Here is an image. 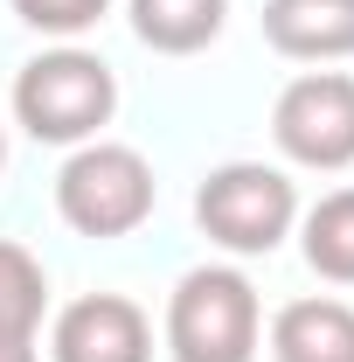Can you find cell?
<instances>
[{"instance_id":"obj_1","label":"cell","mask_w":354,"mask_h":362,"mask_svg":"<svg viewBox=\"0 0 354 362\" xmlns=\"http://www.w3.org/2000/svg\"><path fill=\"white\" fill-rule=\"evenodd\" d=\"M118 112V70L97 56V49H42L21 63L14 77V126L42 146H84V139H104Z\"/></svg>"},{"instance_id":"obj_2","label":"cell","mask_w":354,"mask_h":362,"mask_svg":"<svg viewBox=\"0 0 354 362\" xmlns=\"http://www.w3.org/2000/svg\"><path fill=\"white\" fill-rule=\"evenodd\" d=\"M264 307L236 265H195L167 293V356L174 362H257Z\"/></svg>"},{"instance_id":"obj_3","label":"cell","mask_w":354,"mask_h":362,"mask_svg":"<svg viewBox=\"0 0 354 362\" xmlns=\"http://www.w3.org/2000/svg\"><path fill=\"white\" fill-rule=\"evenodd\" d=\"M160 202L153 160L126 139H84L56 168V216L77 237H133Z\"/></svg>"},{"instance_id":"obj_4","label":"cell","mask_w":354,"mask_h":362,"mask_svg":"<svg viewBox=\"0 0 354 362\" xmlns=\"http://www.w3.org/2000/svg\"><path fill=\"white\" fill-rule=\"evenodd\" d=\"M195 223L229 258H271L299 230V188L271 160H222L195 188Z\"/></svg>"},{"instance_id":"obj_5","label":"cell","mask_w":354,"mask_h":362,"mask_svg":"<svg viewBox=\"0 0 354 362\" xmlns=\"http://www.w3.org/2000/svg\"><path fill=\"white\" fill-rule=\"evenodd\" d=\"M271 139L292 168H312V175L354 168V77L348 70L292 77L271 105Z\"/></svg>"},{"instance_id":"obj_6","label":"cell","mask_w":354,"mask_h":362,"mask_svg":"<svg viewBox=\"0 0 354 362\" xmlns=\"http://www.w3.org/2000/svg\"><path fill=\"white\" fill-rule=\"evenodd\" d=\"M49 362H153V320L126 293H84L49 320Z\"/></svg>"},{"instance_id":"obj_7","label":"cell","mask_w":354,"mask_h":362,"mask_svg":"<svg viewBox=\"0 0 354 362\" xmlns=\"http://www.w3.org/2000/svg\"><path fill=\"white\" fill-rule=\"evenodd\" d=\"M264 42L292 63H348L354 0H264Z\"/></svg>"},{"instance_id":"obj_8","label":"cell","mask_w":354,"mask_h":362,"mask_svg":"<svg viewBox=\"0 0 354 362\" xmlns=\"http://www.w3.org/2000/svg\"><path fill=\"white\" fill-rule=\"evenodd\" d=\"M271 362H354V307L334 293L285 300L271 314Z\"/></svg>"},{"instance_id":"obj_9","label":"cell","mask_w":354,"mask_h":362,"mask_svg":"<svg viewBox=\"0 0 354 362\" xmlns=\"http://www.w3.org/2000/svg\"><path fill=\"white\" fill-rule=\"evenodd\" d=\"M126 21L153 56H202L229 21V0H126Z\"/></svg>"},{"instance_id":"obj_10","label":"cell","mask_w":354,"mask_h":362,"mask_svg":"<svg viewBox=\"0 0 354 362\" xmlns=\"http://www.w3.org/2000/svg\"><path fill=\"white\" fill-rule=\"evenodd\" d=\"M299 251L326 286H354V188H326L299 209Z\"/></svg>"},{"instance_id":"obj_11","label":"cell","mask_w":354,"mask_h":362,"mask_svg":"<svg viewBox=\"0 0 354 362\" xmlns=\"http://www.w3.org/2000/svg\"><path fill=\"white\" fill-rule=\"evenodd\" d=\"M49 314V272L28 244L0 237V334H42Z\"/></svg>"},{"instance_id":"obj_12","label":"cell","mask_w":354,"mask_h":362,"mask_svg":"<svg viewBox=\"0 0 354 362\" xmlns=\"http://www.w3.org/2000/svg\"><path fill=\"white\" fill-rule=\"evenodd\" d=\"M35 35H63V42H77L84 28H97L104 14H111V0H7Z\"/></svg>"},{"instance_id":"obj_13","label":"cell","mask_w":354,"mask_h":362,"mask_svg":"<svg viewBox=\"0 0 354 362\" xmlns=\"http://www.w3.org/2000/svg\"><path fill=\"white\" fill-rule=\"evenodd\" d=\"M0 362H42L35 334H0Z\"/></svg>"},{"instance_id":"obj_14","label":"cell","mask_w":354,"mask_h":362,"mask_svg":"<svg viewBox=\"0 0 354 362\" xmlns=\"http://www.w3.org/2000/svg\"><path fill=\"white\" fill-rule=\"evenodd\" d=\"M0 175H7V133H0Z\"/></svg>"}]
</instances>
